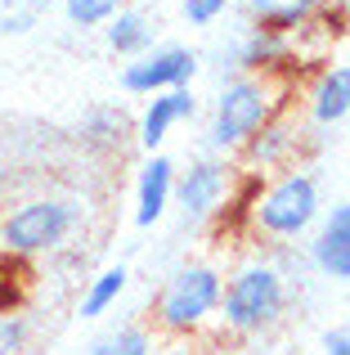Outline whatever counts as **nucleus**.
Listing matches in <instances>:
<instances>
[{
	"label": "nucleus",
	"mask_w": 350,
	"mask_h": 355,
	"mask_svg": "<svg viewBox=\"0 0 350 355\" xmlns=\"http://www.w3.org/2000/svg\"><path fill=\"white\" fill-rule=\"evenodd\" d=\"M279 108H288V72H243L216 99L211 144L225 153H238Z\"/></svg>",
	"instance_id": "obj_1"
},
{
	"label": "nucleus",
	"mask_w": 350,
	"mask_h": 355,
	"mask_svg": "<svg viewBox=\"0 0 350 355\" xmlns=\"http://www.w3.org/2000/svg\"><path fill=\"white\" fill-rule=\"evenodd\" d=\"M288 311V284H283L279 266L270 261H247L243 270H234L220 293V329L234 338H261Z\"/></svg>",
	"instance_id": "obj_2"
},
{
	"label": "nucleus",
	"mask_w": 350,
	"mask_h": 355,
	"mask_svg": "<svg viewBox=\"0 0 350 355\" xmlns=\"http://www.w3.org/2000/svg\"><path fill=\"white\" fill-rule=\"evenodd\" d=\"M247 216H252V230L265 239H301L319 220V180L301 166L279 171L265 189H256Z\"/></svg>",
	"instance_id": "obj_3"
},
{
	"label": "nucleus",
	"mask_w": 350,
	"mask_h": 355,
	"mask_svg": "<svg viewBox=\"0 0 350 355\" xmlns=\"http://www.w3.org/2000/svg\"><path fill=\"white\" fill-rule=\"evenodd\" d=\"M220 293H225V279H220L216 266H202V261L198 266H180L158 293L162 333H175V338L202 333L220 315Z\"/></svg>",
	"instance_id": "obj_4"
},
{
	"label": "nucleus",
	"mask_w": 350,
	"mask_h": 355,
	"mask_svg": "<svg viewBox=\"0 0 350 355\" xmlns=\"http://www.w3.org/2000/svg\"><path fill=\"white\" fill-rule=\"evenodd\" d=\"M77 225V202L68 198H27L0 216V257L23 261L54 252Z\"/></svg>",
	"instance_id": "obj_5"
},
{
	"label": "nucleus",
	"mask_w": 350,
	"mask_h": 355,
	"mask_svg": "<svg viewBox=\"0 0 350 355\" xmlns=\"http://www.w3.org/2000/svg\"><path fill=\"white\" fill-rule=\"evenodd\" d=\"M193 72H198V54L189 45H162V50H149L126 63L122 90H131V95H162V90L189 86Z\"/></svg>",
	"instance_id": "obj_6"
},
{
	"label": "nucleus",
	"mask_w": 350,
	"mask_h": 355,
	"mask_svg": "<svg viewBox=\"0 0 350 355\" xmlns=\"http://www.w3.org/2000/svg\"><path fill=\"white\" fill-rule=\"evenodd\" d=\"M229 189H234V166L220 162V157H202V162H193L189 171L175 180L171 198L180 202V211H184L189 225H202V220H211L220 207H225Z\"/></svg>",
	"instance_id": "obj_7"
},
{
	"label": "nucleus",
	"mask_w": 350,
	"mask_h": 355,
	"mask_svg": "<svg viewBox=\"0 0 350 355\" xmlns=\"http://www.w3.org/2000/svg\"><path fill=\"white\" fill-rule=\"evenodd\" d=\"M301 148V121L292 117V108H279L252 139H247L238 153L252 171H292V157Z\"/></svg>",
	"instance_id": "obj_8"
},
{
	"label": "nucleus",
	"mask_w": 350,
	"mask_h": 355,
	"mask_svg": "<svg viewBox=\"0 0 350 355\" xmlns=\"http://www.w3.org/2000/svg\"><path fill=\"white\" fill-rule=\"evenodd\" d=\"M310 261L324 279L333 284H350V202H337L315 230L310 243Z\"/></svg>",
	"instance_id": "obj_9"
},
{
	"label": "nucleus",
	"mask_w": 350,
	"mask_h": 355,
	"mask_svg": "<svg viewBox=\"0 0 350 355\" xmlns=\"http://www.w3.org/2000/svg\"><path fill=\"white\" fill-rule=\"evenodd\" d=\"M171 193H175V162L162 153H153L140 171V184H135V225H158L171 207Z\"/></svg>",
	"instance_id": "obj_10"
},
{
	"label": "nucleus",
	"mask_w": 350,
	"mask_h": 355,
	"mask_svg": "<svg viewBox=\"0 0 350 355\" xmlns=\"http://www.w3.org/2000/svg\"><path fill=\"white\" fill-rule=\"evenodd\" d=\"M292 59H297V36L261 32V27H252L234 50V68L243 72H288Z\"/></svg>",
	"instance_id": "obj_11"
},
{
	"label": "nucleus",
	"mask_w": 350,
	"mask_h": 355,
	"mask_svg": "<svg viewBox=\"0 0 350 355\" xmlns=\"http://www.w3.org/2000/svg\"><path fill=\"white\" fill-rule=\"evenodd\" d=\"M193 108H198V99H193V90H189V86L153 95V99H149V108H144V117H140V144L153 153V148H158L162 139L171 135V126H180L184 117H193Z\"/></svg>",
	"instance_id": "obj_12"
},
{
	"label": "nucleus",
	"mask_w": 350,
	"mask_h": 355,
	"mask_svg": "<svg viewBox=\"0 0 350 355\" xmlns=\"http://www.w3.org/2000/svg\"><path fill=\"white\" fill-rule=\"evenodd\" d=\"M346 117H350V63H333L310 86V121L315 126H337Z\"/></svg>",
	"instance_id": "obj_13"
},
{
	"label": "nucleus",
	"mask_w": 350,
	"mask_h": 355,
	"mask_svg": "<svg viewBox=\"0 0 350 355\" xmlns=\"http://www.w3.org/2000/svg\"><path fill=\"white\" fill-rule=\"evenodd\" d=\"M153 32H158V23H153L144 9H117V14L104 23L108 50L122 54V59H140V54H149L153 50Z\"/></svg>",
	"instance_id": "obj_14"
},
{
	"label": "nucleus",
	"mask_w": 350,
	"mask_h": 355,
	"mask_svg": "<svg viewBox=\"0 0 350 355\" xmlns=\"http://www.w3.org/2000/svg\"><path fill=\"white\" fill-rule=\"evenodd\" d=\"M319 5H324V0H247L252 23L261 27V32H279V36L301 32V27L315 18Z\"/></svg>",
	"instance_id": "obj_15"
},
{
	"label": "nucleus",
	"mask_w": 350,
	"mask_h": 355,
	"mask_svg": "<svg viewBox=\"0 0 350 355\" xmlns=\"http://www.w3.org/2000/svg\"><path fill=\"white\" fill-rule=\"evenodd\" d=\"M126 279H131V270H126V266L99 270V275L90 279L86 297H81V320H99V315H108V306L126 293Z\"/></svg>",
	"instance_id": "obj_16"
},
{
	"label": "nucleus",
	"mask_w": 350,
	"mask_h": 355,
	"mask_svg": "<svg viewBox=\"0 0 350 355\" xmlns=\"http://www.w3.org/2000/svg\"><path fill=\"white\" fill-rule=\"evenodd\" d=\"M86 355H153V338L140 324H122V329H113V333L90 342Z\"/></svg>",
	"instance_id": "obj_17"
},
{
	"label": "nucleus",
	"mask_w": 350,
	"mask_h": 355,
	"mask_svg": "<svg viewBox=\"0 0 350 355\" xmlns=\"http://www.w3.org/2000/svg\"><path fill=\"white\" fill-rule=\"evenodd\" d=\"M126 0H63V14L72 27H104Z\"/></svg>",
	"instance_id": "obj_18"
},
{
	"label": "nucleus",
	"mask_w": 350,
	"mask_h": 355,
	"mask_svg": "<svg viewBox=\"0 0 350 355\" xmlns=\"http://www.w3.org/2000/svg\"><path fill=\"white\" fill-rule=\"evenodd\" d=\"M229 9V0H180V14H184V23H193V27H207V23H216L220 14Z\"/></svg>",
	"instance_id": "obj_19"
},
{
	"label": "nucleus",
	"mask_w": 350,
	"mask_h": 355,
	"mask_svg": "<svg viewBox=\"0 0 350 355\" xmlns=\"http://www.w3.org/2000/svg\"><path fill=\"white\" fill-rule=\"evenodd\" d=\"M324 355H350V320L333 324V329L324 333Z\"/></svg>",
	"instance_id": "obj_20"
},
{
	"label": "nucleus",
	"mask_w": 350,
	"mask_h": 355,
	"mask_svg": "<svg viewBox=\"0 0 350 355\" xmlns=\"http://www.w3.org/2000/svg\"><path fill=\"white\" fill-rule=\"evenodd\" d=\"M162 355H198V351H189V347H171V351H162Z\"/></svg>",
	"instance_id": "obj_21"
},
{
	"label": "nucleus",
	"mask_w": 350,
	"mask_h": 355,
	"mask_svg": "<svg viewBox=\"0 0 350 355\" xmlns=\"http://www.w3.org/2000/svg\"><path fill=\"white\" fill-rule=\"evenodd\" d=\"M342 14H346V32H350V0H342Z\"/></svg>",
	"instance_id": "obj_22"
}]
</instances>
